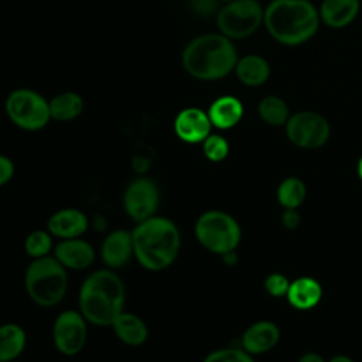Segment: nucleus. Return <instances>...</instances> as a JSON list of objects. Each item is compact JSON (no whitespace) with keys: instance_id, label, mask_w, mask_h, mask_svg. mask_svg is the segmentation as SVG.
I'll return each mask as SVG.
<instances>
[{"instance_id":"1","label":"nucleus","mask_w":362,"mask_h":362,"mask_svg":"<svg viewBox=\"0 0 362 362\" xmlns=\"http://www.w3.org/2000/svg\"><path fill=\"white\" fill-rule=\"evenodd\" d=\"M133 255L141 267L160 272L173 264L181 247L177 225L164 216H151L137 222L132 230Z\"/></svg>"},{"instance_id":"2","label":"nucleus","mask_w":362,"mask_h":362,"mask_svg":"<svg viewBox=\"0 0 362 362\" xmlns=\"http://www.w3.org/2000/svg\"><path fill=\"white\" fill-rule=\"evenodd\" d=\"M320 21L318 10L310 0H272L263 16V24L270 37L288 47L313 38Z\"/></svg>"},{"instance_id":"3","label":"nucleus","mask_w":362,"mask_h":362,"mask_svg":"<svg viewBox=\"0 0 362 362\" xmlns=\"http://www.w3.org/2000/svg\"><path fill=\"white\" fill-rule=\"evenodd\" d=\"M126 290L123 280L112 269L89 274L79 290V311L93 325H112L123 311Z\"/></svg>"},{"instance_id":"4","label":"nucleus","mask_w":362,"mask_h":362,"mask_svg":"<svg viewBox=\"0 0 362 362\" xmlns=\"http://www.w3.org/2000/svg\"><path fill=\"white\" fill-rule=\"evenodd\" d=\"M181 61L192 78L216 81L235 71L238 54L230 38L211 33L189 41L182 51Z\"/></svg>"},{"instance_id":"5","label":"nucleus","mask_w":362,"mask_h":362,"mask_svg":"<svg viewBox=\"0 0 362 362\" xmlns=\"http://www.w3.org/2000/svg\"><path fill=\"white\" fill-rule=\"evenodd\" d=\"M24 287L37 305H57L68 288L66 269L54 256L34 259L25 270Z\"/></svg>"},{"instance_id":"6","label":"nucleus","mask_w":362,"mask_h":362,"mask_svg":"<svg viewBox=\"0 0 362 362\" xmlns=\"http://www.w3.org/2000/svg\"><path fill=\"white\" fill-rule=\"evenodd\" d=\"M198 242L209 252L226 255L236 249L240 242V226L233 216L222 211H206L194 226Z\"/></svg>"},{"instance_id":"7","label":"nucleus","mask_w":362,"mask_h":362,"mask_svg":"<svg viewBox=\"0 0 362 362\" xmlns=\"http://www.w3.org/2000/svg\"><path fill=\"white\" fill-rule=\"evenodd\" d=\"M6 113L17 127L28 132L45 127L51 119L49 102L38 92L27 88H18L8 93Z\"/></svg>"},{"instance_id":"8","label":"nucleus","mask_w":362,"mask_h":362,"mask_svg":"<svg viewBox=\"0 0 362 362\" xmlns=\"http://www.w3.org/2000/svg\"><path fill=\"white\" fill-rule=\"evenodd\" d=\"M264 8L257 0L228 1L216 16L221 34L230 40L250 37L263 23Z\"/></svg>"},{"instance_id":"9","label":"nucleus","mask_w":362,"mask_h":362,"mask_svg":"<svg viewBox=\"0 0 362 362\" xmlns=\"http://www.w3.org/2000/svg\"><path fill=\"white\" fill-rule=\"evenodd\" d=\"M331 127L328 120L311 110H301L290 115L286 123L288 140L303 148H317L324 146L329 139Z\"/></svg>"},{"instance_id":"10","label":"nucleus","mask_w":362,"mask_h":362,"mask_svg":"<svg viewBox=\"0 0 362 362\" xmlns=\"http://www.w3.org/2000/svg\"><path fill=\"white\" fill-rule=\"evenodd\" d=\"M86 320L81 311L65 310L54 321L52 341L55 348L68 356L76 355L86 344Z\"/></svg>"},{"instance_id":"11","label":"nucleus","mask_w":362,"mask_h":362,"mask_svg":"<svg viewBox=\"0 0 362 362\" xmlns=\"http://www.w3.org/2000/svg\"><path fill=\"white\" fill-rule=\"evenodd\" d=\"M160 202L157 184L146 177L133 180L124 189L123 208L134 222H141L154 216Z\"/></svg>"},{"instance_id":"12","label":"nucleus","mask_w":362,"mask_h":362,"mask_svg":"<svg viewBox=\"0 0 362 362\" xmlns=\"http://www.w3.org/2000/svg\"><path fill=\"white\" fill-rule=\"evenodd\" d=\"M212 123L206 112L198 107L182 109L174 120V132L180 140L195 144L204 141L211 134Z\"/></svg>"},{"instance_id":"13","label":"nucleus","mask_w":362,"mask_h":362,"mask_svg":"<svg viewBox=\"0 0 362 362\" xmlns=\"http://www.w3.org/2000/svg\"><path fill=\"white\" fill-rule=\"evenodd\" d=\"M100 256L103 263L115 270L127 264L133 255L132 232L127 229H115L105 239L100 246Z\"/></svg>"},{"instance_id":"14","label":"nucleus","mask_w":362,"mask_h":362,"mask_svg":"<svg viewBox=\"0 0 362 362\" xmlns=\"http://www.w3.org/2000/svg\"><path fill=\"white\" fill-rule=\"evenodd\" d=\"M54 257L65 269L83 270L93 263L95 249L89 242L79 238L62 239L54 249Z\"/></svg>"},{"instance_id":"15","label":"nucleus","mask_w":362,"mask_h":362,"mask_svg":"<svg viewBox=\"0 0 362 362\" xmlns=\"http://www.w3.org/2000/svg\"><path fill=\"white\" fill-rule=\"evenodd\" d=\"M88 229V216L78 208H64L52 214L47 230L61 239L79 238Z\"/></svg>"},{"instance_id":"16","label":"nucleus","mask_w":362,"mask_h":362,"mask_svg":"<svg viewBox=\"0 0 362 362\" xmlns=\"http://www.w3.org/2000/svg\"><path fill=\"white\" fill-rule=\"evenodd\" d=\"M359 6V0H322L320 20L331 28H344L356 18Z\"/></svg>"},{"instance_id":"17","label":"nucleus","mask_w":362,"mask_h":362,"mask_svg":"<svg viewBox=\"0 0 362 362\" xmlns=\"http://www.w3.org/2000/svg\"><path fill=\"white\" fill-rule=\"evenodd\" d=\"M280 332L272 321H257L242 335L243 349L249 354H262L272 349L279 341Z\"/></svg>"},{"instance_id":"18","label":"nucleus","mask_w":362,"mask_h":362,"mask_svg":"<svg viewBox=\"0 0 362 362\" xmlns=\"http://www.w3.org/2000/svg\"><path fill=\"white\" fill-rule=\"evenodd\" d=\"M206 113L212 126L218 129H230L240 122L243 116V105L238 98L225 95L215 99Z\"/></svg>"},{"instance_id":"19","label":"nucleus","mask_w":362,"mask_h":362,"mask_svg":"<svg viewBox=\"0 0 362 362\" xmlns=\"http://www.w3.org/2000/svg\"><path fill=\"white\" fill-rule=\"evenodd\" d=\"M110 327L113 328L116 337L130 346L143 345L148 337L146 322L133 313L122 311Z\"/></svg>"},{"instance_id":"20","label":"nucleus","mask_w":362,"mask_h":362,"mask_svg":"<svg viewBox=\"0 0 362 362\" xmlns=\"http://www.w3.org/2000/svg\"><path fill=\"white\" fill-rule=\"evenodd\" d=\"M235 72L242 83L247 86H259L269 79L270 66L263 57L257 54H247L238 59Z\"/></svg>"},{"instance_id":"21","label":"nucleus","mask_w":362,"mask_h":362,"mask_svg":"<svg viewBox=\"0 0 362 362\" xmlns=\"http://www.w3.org/2000/svg\"><path fill=\"white\" fill-rule=\"evenodd\" d=\"M321 286L317 280L311 277H300L290 283L287 298L291 305L300 310H307L314 307L321 300Z\"/></svg>"},{"instance_id":"22","label":"nucleus","mask_w":362,"mask_h":362,"mask_svg":"<svg viewBox=\"0 0 362 362\" xmlns=\"http://www.w3.org/2000/svg\"><path fill=\"white\" fill-rule=\"evenodd\" d=\"M27 334L18 324L7 322L0 325V362L16 361L24 351Z\"/></svg>"},{"instance_id":"23","label":"nucleus","mask_w":362,"mask_h":362,"mask_svg":"<svg viewBox=\"0 0 362 362\" xmlns=\"http://www.w3.org/2000/svg\"><path fill=\"white\" fill-rule=\"evenodd\" d=\"M85 107V102L76 92H62L49 100L51 119L69 122L76 119Z\"/></svg>"},{"instance_id":"24","label":"nucleus","mask_w":362,"mask_h":362,"mask_svg":"<svg viewBox=\"0 0 362 362\" xmlns=\"http://www.w3.org/2000/svg\"><path fill=\"white\" fill-rule=\"evenodd\" d=\"M257 112L262 120L270 126H286L290 117L287 103L274 95L264 96L257 106Z\"/></svg>"},{"instance_id":"25","label":"nucleus","mask_w":362,"mask_h":362,"mask_svg":"<svg viewBox=\"0 0 362 362\" xmlns=\"http://www.w3.org/2000/svg\"><path fill=\"white\" fill-rule=\"evenodd\" d=\"M305 198V185L297 177L286 178L277 189V199L284 208H297Z\"/></svg>"},{"instance_id":"26","label":"nucleus","mask_w":362,"mask_h":362,"mask_svg":"<svg viewBox=\"0 0 362 362\" xmlns=\"http://www.w3.org/2000/svg\"><path fill=\"white\" fill-rule=\"evenodd\" d=\"M54 247L52 235L48 230L37 229L33 230L24 242L25 253L33 259H40L44 256H49V252Z\"/></svg>"},{"instance_id":"27","label":"nucleus","mask_w":362,"mask_h":362,"mask_svg":"<svg viewBox=\"0 0 362 362\" xmlns=\"http://www.w3.org/2000/svg\"><path fill=\"white\" fill-rule=\"evenodd\" d=\"M202 151L205 157L211 161H222L229 153V144L225 137L219 134H209L202 141Z\"/></svg>"},{"instance_id":"28","label":"nucleus","mask_w":362,"mask_h":362,"mask_svg":"<svg viewBox=\"0 0 362 362\" xmlns=\"http://www.w3.org/2000/svg\"><path fill=\"white\" fill-rule=\"evenodd\" d=\"M204 362H255L249 352L238 348H225L208 354Z\"/></svg>"},{"instance_id":"29","label":"nucleus","mask_w":362,"mask_h":362,"mask_svg":"<svg viewBox=\"0 0 362 362\" xmlns=\"http://www.w3.org/2000/svg\"><path fill=\"white\" fill-rule=\"evenodd\" d=\"M288 287H290L288 280L283 274H279V273H273V274L267 276V279L264 280L266 291L274 297L287 294Z\"/></svg>"},{"instance_id":"30","label":"nucleus","mask_w":362,"mask_h":362,"mask_svg":"<svg viewBox=\"0 0 362 362\" xmlns=\"http://www.w3.org/2000/svg\"><path fill=\"white\" fill-rule=\"evenodd\" d=\"M14 175V164L7 157L0 154V187L7 184Z\"/></svg>"},{"instance_id":"31","label":"nucleus","mask_w":362,"mask_h":362,"mask_svg":"<svg viewBox=\"0 0 362 362\" xmlns=\"http://www.w3.org/2000/svg\"><path fill=\"white\" fill-rule=\"evenodd\" d=\"M281 219H283V223L286 225V228H288V229H296L301 222L300 214L297 212L296 208H286Z\"/></svg>"},{"instance_id":"32","label":"nucleus","mask_w":362,"mask_h":362,"mask_svg":"<svg viewBox=\"0 0 362 362\" xmlns=\"http://www.w3.org/2000/svg\"><path fill=\"white\" fill-rule=\"evenodd\" d=\"M194 4L195 10L204 14L212 13L216 8V0H194Z\"/></svg>"},{"instance_id":"33","label":"nucleus","mask_w":362,"mask_h":362,"mask_svg":"<svg viewBox=\"0 0 362 362\" xmlns=\"http://www.w3.org/2000/svg\"><path fill=\"white\" fill-rule=\"evenodd\" d=\"M298 362H324V359L317 354H305L300 358Z\"/></svg>"},{"instance_id":"34","label":"nucleus","mask_w":362,"mask_h":362,"mask_svg":"<svg viewBox=\"0 0 362 362\" xmlns=\"http://www.w3.org/2000/svg\"><path fill=\"white\" fill-rule=\"evenodd\" d=\"M329 362H352V361L348 356H345V355H337Z\"/></svg>"},{"instance_id":"35","label":"nucleus","mask_w":362,"mask_h":362,"mask_svg":"<svg viewBox=\"0 0 362 362\" xmlns=\"http://www.w3.org/2000/svg\"><path fill=\"white\" fill-rule=\"evenodd\" d=\"M358 174H359V177H361V180H362V157H361V160H359V163H358Z\"/></svg>"},{"instance_id":"36","label":"nucleus","mask_w":362,"mask_h":362,"mask_svg":"<svg viewBox=\"0 0 362 362\" xmlns=\"http://www.w3.org/2000/svg\"><path fill=\"white\" fill-rule=\"evenodd\" d=\"M219 1H226L228 3V1H233V0H219Z\"/></svg>"},{"instance_id":"37","label":"nucleus","mask_w":362,"mask_h":362,"mask_svg":"<svg viewBox=\"0 0 362 362\" xmlns=\"http://www.w3.org/2000/svg\"><path fill=\"white\" fill-rule=\"evenodd\" d=\"M10 362H17V361H10Z\"/></svg>"}]
</instances>
